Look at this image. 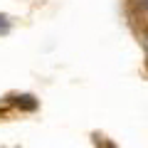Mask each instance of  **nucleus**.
<instances>
[{"label":"nucleus","mask_w":148,"mask_h":148,"mask_svg":"<svg viewBox=\"0 0 148 148\" xmlns=\"http://www.w3.org/2000/svg\"><path fill=\"white\" fill-rule=\"evenodd\" d=\"M15 104L20 106V109H25V111H35V106H37V101L32 99L30 94H22V96H17V99H15Z\"/></svg>","instance_id":"1"},{"label":"nucleus","mask_w":148,"mask_h":148,"mask_svg":"<svg viewBox=\"0 0 148 148\" xmlns=\"http://www.w3.org/2000/svg\"><path fill=\"white\" fill-rule=\"evenodd\" d=\"M5 30H8V20L0 15V32H5Z\"/></svg>","instance_id":"2"},{"label":"nucleus","mask_w":148,"mask_h":148,"mask_svg":"<svg viewBox=\"0 0 148 148\" xmlns=\"http://www.w3.org/2000/svg\"><path fill=\"white\" fill-rule=\"evenodd\" d=\"M101 148H114V146H111V143H106V146H101Z\"/></svg>","instance_id":"3"}]
</instances>
